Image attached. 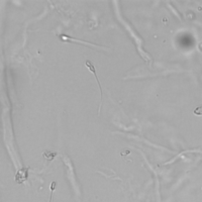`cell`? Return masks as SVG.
<instances>
[{"label": "cell", "instance_id": "6da1fadb", "mask_svg": "<svg viewBox=\"0 0 202 202\" xmlns=\"http://www.w3.org/2000/svg\"><path fill=\"white\" fill-rule=\"evenodd\" d=\"M27 175H28V169L27 168H23L17 171V173L15 174V182L17 184L23 183L25 180L27 179Z\"/></svg>", "mask_w": 202, "mask_h": 202}, {"label": "cell", "instance_id": "7a4b0ae2", "mask_svg": "<svg viewBox=\"0 0 202 202\" xmlns=\"http://www.w3.org/2000/svg\"><path fill=\"white\" fill-rule=\"evenodd\" d=\"M85 65H86V67L87 68L94 74V76H95V78H96V80H97V83H98V85H99V88H100V90H101V92H102V89H101V85H100V82H99V79H98V77H97V73H96V69H95V66H94V64L92 63L91 61H86V63H85Z\"/></svg>", "mask_w": 202, "mask_h": 202}, {"label": "cell", "instance_id": "3957f363", "mask_svg": "<svg viewBox=\"0 0 202 202\" xmlns=\"http://www.w3.org/2000/svg\"><path fill=\"white\" fill-rule=\"evenodd\" d=\"M57 156V153L56 152H48V151H45L44 152V157L49 160V161H52V160Z\"/></svg>", "mask_w": 202, "mask_h": 202}, {"label": "cell", "instance_id": "277c9868", "mask_svg": "<svg viewBox=\"0 0 202 202\" xmlns=\"http://www.w3.org/2000/svg\"><path fill=\"white\" fill-rule=\"evenodd\" d=\"M56 186H57V182H52V184H50V190H52V195H50V202H52V199H53V193L56 189Z\"/></svg>", "mask_w": 202, "mask_h": 202}, {"label": "cell", "instance_id": "5b68a950", "mask_svg": "<svg viewBox=\"0 0 202 202\" xmlns=\"http://www.w3.org/2000/svg\"><path fill=\"white\" fill-rule=\"evenodd\" d=\"M194 114L195 115H202V105L198 106L196 109H194Z\"/></svg>", "mask_w": 202, "mask_h": 202}]
</instances>
